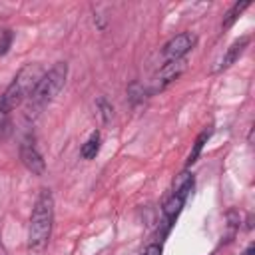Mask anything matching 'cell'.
I'll return each instance as SVG.
<instances>
[{"label": "cell", "instance_id": "cell-1", "mask_svg": "<svg viewBox=\"0 0 255 255\" xmlns=\"http://www.w3.org/2000/svg\"><path fill=\"white\" fill-rule=\"evenodd\" d=\"M54 227V195L50 189H42L28 223V255H44Z\"/></svg>", "mask_w": 255, "mask_h": 255}, {"label": "cell", "instance_id": "cell-2", "mask_svg": "<svg viewBox=\"0 0 255 255\" xmlns=\"http://www.w3.org/2000/svg\"><path fill=\"white\" fill-rule=\"evenodd\" d=\"M68 78V64L66 62H56L48 72H44L42 80L38 82L36 90L32 92V96L28 98V106H26V118L34 120L64 88Z\"/></svg>", "mask_w": 255, "mask_h": 255}, {"label": "cell", "instance_id": "cell-3", "mask_svg": "<svg viewBox=\"0 0 255 255\" xmlns=\"http://www.w3.org/2000/svg\"><path fill=\"white\" fill-rule=\"evenodd\" d=\"M44 68L40 64H26L18 70V74L14 76V80L8 84V88L4 90V94L0 96V106L6 108L8 112H12L14 108H18L24 100H28L32 96V92L36 90L38 82L44 76Z\"/></svg>", "mask_w": 255, "mask_h": 255}, {"label": "cell", "instance_id": "cell-4", "mask_svg": "<svg viewBox=\"0 0 255 255\" xmlns=\"http://www.w3.org/2000/svg\"><path fill=\"white\" fill-rule=\"evenodd\" d=\"M195 42H197V36L191 34V32H181V34L173 36L171 40H167L161 48V56H163L165 64L175 62V60H183L185 54L193 50Z\"/></svg>", "mask_w": 255, "mask_h": 255}, {"label": "cell", "instance_id": "cell-5", "mask_svg": "<svg viewBox=\"0 0 255 255\" xmlns=\"http://www.w3.org/2000/svg\"><path fill=\"white\" fill-rule=\"evenodd\" d=\"M20 161L24 163V167L32 175H44L46 173V161H44L42 153L38 151V147L28 137L20 143Z\"/></svg>", "mask_w": 255, "mask_h": 255}, {"label": "cell", "instance_id": "cell-6", "mask_svg": "<svg viewBox=\"0 0 255 255\" xmlns=\"http://www.w3.org/2000/svg\"><path fill=\"white\" fill-rule=\"evenodd\" d=\"M247 44H249V36H243V38L235 40V42H233V44L227 48V52L223 54V58L219 60V66H217L215 70H217V72H221V70H227L229 66H233V64L239 60V56L245 52Z\"/></svg>", "mask_w": 255, "mask_h": 255}, {"label": "cell", "instance_id": "cell-7", "mask_svg": "<svg viewBox=\"0 0 255 255\" xmlns=\"http://www.w3.org/2000/svg\"><path fill=\"white\" fill-rule=\"evenodd\" d=\"M183 68H185V60H175V62L163 64V68L159 70V76H157L155 90H163L167 84H171L175 78H179L181 72H183Z\"/></svg>", "mask_w": 255, "mask_h": 255}, {"label": "cell", "instance_id": "cell-8", "mask_svg": "<svg viewBox=\"0 0 255 255\" xmlns=\"http://www.w3.org/2000/svg\"><path fill=\"white\" fill-rule=\"evenodd\" d=\"M209 135H211V129H203V131L197 135V139H195V143H193V149H191V151H189V155H187V161H185V169H187V167H191V165L197 161V157L201 155V151H203V145L207 143Z\"/></svg>", "mask_w": 255, "mask_h": 255}, {"label": "cell", "instance_id": "cell-9", "mask_svg": "<svg viewBox=\"0 0 255 255\" xmlns=\"http://www.w3.org/2000/svg\"><path fill=\"white\" fill-rule=\"evenodd\" d=\"M100 141H102L100 131H94V133L86 139V143L82 145V149H80L82 157H84V159H94V157L98 155V151H100Z\"/></svg>", "mask_w": 255, "mask_h": 255}, {"label": "cell", "instance_id": "cell-10", "mask_svg": "<svg viewBox=\"0 0 255 255\" xmlns=\"http://www.w3.org/2000/svg\"><path fill=\"white\" fill-rule=\"evenodd\" d=\"M251 6V2H235L231 8H229V12L225 14V18H223V22H221V28L223 30H227V28H231L233 26V22L243 14V10H247Z\"/></svg>", "mask_w": 255, "mask_h": 255}, {"label": "cell", "instance_id": "cell-11", "mask_svg": "<svg viewBox=\"0 0 255 255\" xmlns=\"http://www.w3.org/2000/svg\"><path fill=\"white\" fill-rule=\"evenodd\" d=\"M12 40H14V34L10 28H0V56H4L10 46H12Z\"/></svg>", "mask_w": 255, "mask_h": 255}, {"label": "cell", "instance_id": "cell-12", "mask_svg": "<svg viewBox=\"0 0 255 255\" xmlns=\"http://www.w3.org/2000/svg\"><path fill=\"white\" fill-rule=\"evenodd\" d=\"M128 94H129V100H131V104L143 102V98H145V90H143V86H139L137 82H135V84H131V86L128 88Z\"/></svg>", "mask_w": 255, "mask_h": 255}, {"label": "cell", "instance_id": "cell-13", "mask_svg": "<svg viewBox=\"0 0 255 255\" xmlns=\"http://www.w3.org/2000/svg\"><path fill=\"white\" fill-rule=\"evenodd\" d=\"M10 128H12V124H10V112L0 106V135L2 137L8 135L10 133Z\"/></svg>", "mask_w": 255, "mask_h": 255}, {"label": "cell", "instance_id": "cell-14", "mask_svg": "<svg viewBox=\"0 0 255 255\" xmlns=\"http://www.w3.org/2000/svg\"><path fill=\"white\" fill-rule=\"evenodd\" d=\"M98 108H100V114H102V122L108 124V122L112 120V116H114V108H112L104 98L98 100Z\"/></svg>", "mask_w": 255, "mask_h": 255}, {"label": "cell", "instance_id": "cell-15", "mask_svg": "<svg viewBox=\"0 0 255 255\" xmlns=\"http://www.w3.org/2000/svg\"><path fill=\"white\" fill-rule=\"evenodd\" d=\"M161 253H163L161 243H149V245L141 251V255H161Z\"/></svg>", "mask_w": 255, "mask_h": 255}, {"label": "cell", "instance_id": "cell-16", "mask_svg": "<svg viewBox=\"0 0 255 255\" xmlns=\"http://www.w3.org/2000/svg\"><path fill=\"white\" fill-rule=\"evenodd\" d=\"M253 253H255V245H253V243H249V245H247V249H245L241 255H253Z\"/></svg>", "mask_w": 255, "mask_h": 255}, {"label": "cell", "instance_id": "cell-17", "mask_svg": "<svg viewBox=\"0 0 255 255\" xmlns=\"http://www.w3.org/2000/svg\"><path fill=\"white\" fill-rule=\"evenodd\" d=\"M0 255H8V251H6V247H4L2 241H0Z\"/></svg>", "mask_w": 255, "mask_h": 255}]
</instances>
